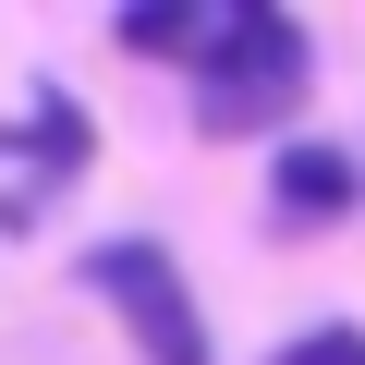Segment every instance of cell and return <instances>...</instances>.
<instances>
[{"mask_svg": "<svg viewBox=\"0 0 365 365\" xmlns=\"http://www.w3.org/2000/svg\"><path fill=\"white\" fill-rule=\"evenodd\" d=\"M317 86V49H304V13H280V0H232V13L207 25L195 49V134L244 146V134H280Z\"/></svg>", "mask_w": 365, "mask_h": 365, "instance_id": "cell-1", "label": "cell"}, {"mask_svg": "<svg viewBox=\"0 0 365 365\" xmlns=\"http://www.w3.org/2000/svg\"><path fill=\"white\" fill-rule=\"evenodd\" d=\"M73 280L134 329V353H146V365H220L207 304H195V280H182V256H170L158 232H110V244H86V268H73Z\"/></svg>", "mask_w": 365, "mask_h": 365, "instance_id": "cell-2", "label": "cell"}, {"mask_svg": "<svg viewBox=\"0 0 365 365\" xmlns=\"http://www.w3.org/2000/svg\"><path fill=\"white\" fill-rule=\"evenodd\" d=\"M353 207H365L353 146H329V134H280V146H268V220H280V232H329V220H353Z\"/></svg>", "mask_w": 365, "mask_h": 365, "instance_id": "cell-3", "label": "cell"}, {"mask_svg": "<svg viewBox=\"0 0 365 365\" xmlns=\"http://www.w3.org/2000/svg\"><path fill=\"white\" fill-rule=\"evenodd\" d=\"M0 158H37L25 182H37V195H61V182H86V158H98V122H86L61 86H37L25 122H0Z\"/></svg>", "mask_w": 365, "mask_h": 365, "instance_id": "cell-4", "label": "cell"}, {"mask_svg": "<svg viewBox=\"0 0 365 365\" xmlns=\"http://www.w3.org/2000/svg\"><path fill=\"white\" fill-rule=\"evenodd\" d=\"M207 25H220V13H195V0H134V13H110V37H122L134 61H170V73H195Z\"/></svg>", "mask_w": 365, "mask_h": 365, "instance_id": "cell-5", "label": "cell"}, {"mask_svg": "<svg viewBox=\"0 0 365 365\" xmlns=\"http://www.w3.org/2000/svg\"><path fill=\"white\" fill-rule=\"evenodd\" d=\"M268 365H365V329H353V317H317V329H292Z\"/></svg>", "mask_w": 365, "mask_h": 365, "instance_id": "cell-6", "label": "cell"}]
</instances>
